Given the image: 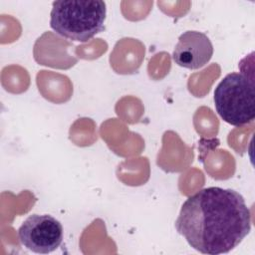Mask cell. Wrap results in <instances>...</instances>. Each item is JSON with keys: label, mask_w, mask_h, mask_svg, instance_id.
<instances>
[{"label": "cell", "mask_w": 255, "mask_h": 255, "mask_svg": "<svg viewBox=\"0 0 255 255\" xmlns=\"http://www.w3.org/2000/svg\"><path fill=\"white\" fill-rule=\"evenodd\" d=\"M21 244L38 254L55 251L63 241V226L55 217L48 214H32L18 229Z\"/></svg>", "instance_id": "4"}, {"label": "cell", "mask_w": 255, "mask_h": 255, "mask_svg": "<svg viewBox=\"0 0 255 255\" xmlns=\"http://www.w3.org/2000/svg\"><path fill=\"white\" fill-rule=\"evenodd\" d=\"M174 225L193 249L218 255L233 250L249 234L251 213L239 192L211 186L187 197Z\"/></svg>", "instance_id": "1"}, {"label": "cell", "mask_w": 255, "mask_h": 255, "mask_svg": "<svg viewBox=\"0 0 255 255\" xmlns=\"http://www.w3.org/2000/svg\"><path fill=\"white\" fill-rule=\"evenodd\" d=\"M213 55L210 39L199 31L182 33L174 47L172 59L179 67L196 70L205 66Z\"/></svg>", "instance_id": "5"}, {"label": "cell", "mask_w": 255, "mask_h": 255, "mask_svg": "<svg viewBox=\"0 0 255 255\" xmlns=\"http://www.w3.org/2000/svg\"><path fill=\"white\" fill-rule=\"evenodd\" d=\"M241 72L226 75L214 90L217 114L227 124L242 127L255 118V82L253 72L240 63Z\"/></svg>", "instance_id": "3"}, {"label": "cell", "mask_w": 255, "mask_h": 255, "mask_svg": "<svg viewBox=\"0 0 255 255\" xmlns=\"http://www.w3.org/2000/svg\"><path fill=\"white\" fill-rule=\"evenodd\" d=\"M106 15L102 0H59L52 4L50 26L64 38L87 42L104 30Z\"/></svg>", "instance_id": "2"}]
</instances>
